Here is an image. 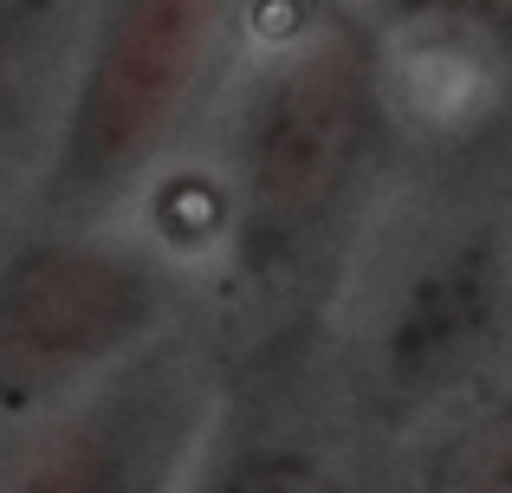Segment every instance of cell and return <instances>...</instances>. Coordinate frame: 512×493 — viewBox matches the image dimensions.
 Segmentation results:
<instances>
[{
  "label": "cell",
  "instance_id": "cell-4",
  "mask_svg": "<svg viewBox=\"0 0 512 493\" xmlns=\"http://www.w3.org/2000/svg\"><path fill=\"white\" fill-rule=\"evenodd\" d=\"M169 409V390L72 409L0 468V493H150L169 455Z\"/></svg>",
  "mask_w": 512,
  "mask_h": 493
},
{
  "label": "cell",
  "instance_id": "cell-2",
  "mask_svg": "<svg viewBox=\"0 0 512 493\" xmlns=\"http://www.w3.org/2000/svg\"><path fill=\"white\" fill-rule=\"evenodd\" d=\"M214 33H221V13L188 7V0H150V7L104 13V33L91 46L72 124H65L59 182H52L65 195V208L117 189L156 150V137L175 124L188 91L201 85Z\"/></svg>",
  "mask_w": 512,
  "mask_h": 493
},
{
  "label": "cell",
  "instance_id": "cell-5",
  "mask_svg": "<svg viewBox=\"0 0 512 493\" xmlns=\"http://www.w3.org/2000/svg\"><path fill=\"white\" fill-rule=\"evenodd\" d=\"M493 299H500V292H493L487 253L467 247L461 260L441 266L422 286V299H415L409 325H402V338H396V370L402 377H422V383L441 377L467 344H480V331H487V318H493Z\"/></svg>",
  "mask_w": 512,
  "mask_h": 493
},
{
  "label": "cell",
  "instance_id": "cell-7",
  "mask_svg": "<svg viewBox=\"0 0 512 493\" xmlns=\"http://www.w3.org/2000/svg\"><path fill=\"white\" fill-rule=\"evenodd\" d=\"M467 487L461 493H512V416H500L493 429H480L461 455Z\"/></svg>",
  "mask_w": 512,
  "mask_h": 493
},
{
  "label": "cell",
  "instance_id": "cell-3",
  "mask_svg": "<svg viewBox=\"0 0 512 493\" xmlns=\"http://www.w3.org/2000/svg\"><path fill=\"white\" fill-rule=\"evenodd\" d=\"M156 312V279L104 247H33L0 273V409H33L124 351Z\"/></svg>",
  "mask_w": 512,
  "mask_h": 493
},
{
  "label": "cell",
  "instance_id": "cell-8",
  "mask_svg": "<svg viewBox=\"0 0 512 493\" xmlns=\"http://www.w3.org/2000/svg\"><path fill=\"white\" fill-rule=\"evenodd\" d=\"M221 493H318V474L299 455H253L227 474Z\"/></svg>",
  "mask_w": 512,
  "mask_h": 493
},
{
  "label": "cell",
  "instance_id": "cell-1",
  "mask_svg": "<svg viewBox=\"0 0 512 493\" xmlns=\"http://www.w3.org/2000/svg\"><path fill=\"white\" fill-rule=\"evenodd\" d=\"M376 72L357 33L325 26L260 85L240 130V260L247 273L292 266L344 202L370 150Z\"/></svg>",
  "mask_w": 512,
  "mask_h": 493
},
{
  "label": "cell",
  "instance_id": "cell-6",
  "mask_svg": "<svg viewBox=\"0 0 512 493\" xmlns=\"http://www.w3.org/2000/svg\"><path fill=\"white\" fill-rule=\"evenodd\" d=\"M52 26L46 7H0V104L20 91L26 65L39 59V33Z\"/></svg>",
  "mask_w": 512,
  "mask_h": 493
}]
</instances>
